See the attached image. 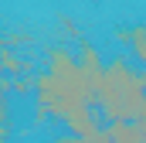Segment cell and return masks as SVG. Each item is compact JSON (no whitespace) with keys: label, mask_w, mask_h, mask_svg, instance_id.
<instances>
[{"label":"cell","mask_w":146,"mask_h":143,"mask_svg":"<svg viewBox=\"0 0 146 143\" xmlns=\"http://www.w3.org/2000/svg\"><path fill=\"white\" fill-rule=\"evenodd\" d=\"M88 102L95 106V89L85 68L78 65V55L61 41L44 44V72H37L34 85V126L54 123V119L65 123L68 112Z\"/></svg>","instance_id":"cell-1"},{"label":"cell","mask_w":146,"mask_h":143,"mask_svg":"<svg viewBox=\"0 0 146 143\" xmlns=\"http://www.w3.org/2000/svg\"><path fill=\"white\" fill-rule=\"evenodd\" d=\"M95 109L102 112L106 123H122V119L136 123L139 112L146 109V68L129 51H119L106 61Z\"/></svg>","instance_id":"cell-2"},{"label":"cell","mask_w":146,"mask_h":143,"mask_svg":"<svg viewBox=\"0 0 146 143\" xmlns=\"http://www.w3.org/2000/svg\"><path fill=\"white\" fill-rule=\"evenodd\" d=\"M75 55H78V65L85 68L88 82H92V89H95V96H99V82H102V75H106V58H102V51H99L88 37H78Z\"/></svg>","instance_id":"cell-3"},{"label":"cell","mask_w":146,"mask_h":143,"mask_svg":"<svg viewBox=\"0 0 146 143\" xmlns=\"http://www.w3.org/2000/svg\"><path fill=\"white\" fill-rule=\"evenodd\" d=\"M115 41H119L139 65H146V24L143 21H133V24H126V27H115Z\"/></svg>","instance_id":"cell-4"},{"label":"cell","mask_w":146,"mask_h":143,"mask_svg":"<svg viewBox=\"0 0 146 143\" xmlns=\"http://www.w3.org/2000/svg\"><path fill=\"white\" fill-rule=\"evenodd\" d=\"M109 130V136L115 143H146V133L133 123V119H122V123H109L106 126Z\"/></svg>","instance_id":"cell-5"},{"label":"cell","mask_w":146,"mask_h":143,"mask_svg":"<svg viewBox=\"0 0 146 143\" xmlns=\"http://www.w3.org/2000/svg\"><path fill=\"white\" fill-rule=\"evenodd\" d=\"M0 65H3L7 75H31V72H34L31 58H17L10 44H0Z\"/></svg>","instance_id":"cell-6"},{"label":"cell","mask_w":146,"mask_h":143,"mask_svg":"<svg viewBox=\"0 0 146 143\" xmlns=\"http://www.w3.org/2000/svg\"><path fill=\"white\" fill-rule=\"evenodd\" d=\"M51 143H115L109 136V130H99V133H92V136H75V133H68V136H54Z\"/></svg>","instance_id":"cell-7"},{"label":"cell","mask_w":146,"mask_h":143,"mask_svg":"<svg viewBox=\"0 0 146 143\" xmlns=\"http://www.w3.org/2000/svg\"><path fill=\"white\" fill-rule=\"evenodd\" d=\"M136 126H139V130H143V133H146V109H143V112H139V119H136Z\"/></svg>","instance_id":"cell-8"},{"label":"cell","mask_w":146,"mask_h":143,"mask_svg":"<svg viewBox=\"0 0 146 143\" xmlns=\"http://www.w3.org/2000/svg\"><path fill=\"white\" fill-rule=\"evenodd\" d=\"M143 68H146V65H143Z\"/></svg>","instance_id":"cell-9"}]
</instances>
